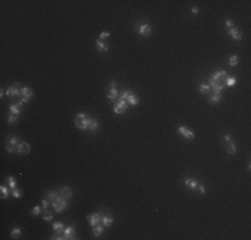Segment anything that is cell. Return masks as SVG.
Masks as SVG:
<instances>
[{"instance_id": "1", "label": "cell", "mask_w": 251, "mask_h": 240, "mask_svg": "<svg viewBox=\"0 0 251 240\" xmlns=\"http://www.w3.org/2000/svg\"><path fill=\"white\" fill-rule=\"evenodd\" d=\"M229 78V73L226 71H216L215 73L210 76L209 85L211 87V92L215 95H222V91L226 87V80Z\"/></svg>"}, {"instance_id": "2", "label": "cell", "mask_w": 251, "mask_h": 240, "mask_svg": "<svg viewBox=\"0 0 251 240\" xmlns=\"http://www.w3.org/2000/svg\"><path fill=\"white\" fill-rule=\"evenodd\" d=\"M67 203H68V200L63 199L62 196L59 195L55 200H52V201H51V205H52V208H53V211H55V212L62 213V212H64V211L67 210Z\"/></svg>"}, {"instance_id": "3", "label": "cell", "mask_w": 251, "mask_h": 240, "mask_svg": "<svg viewBox=\"0 0 251 240\" xmlns=\"http://www.w3.org/2000/svg\"><path fill=\"white\" fill-rule=\"evenodd\" d=\"M88 119L90 116L85 115V113H78L75 116V125L79 128V130H87V125H88Z\"/></svg>"}, {"instance_id": "4", "label": "cell", "mask_w": 251, "mask_h": 240, "mask_svg": "<svg viewBox=\"0 0 251 240\" xmlns=\"http://www.w3.org/2000/svg\"><path fill=\"white\" fill-rule=\"evenodd\" d=\"M33 98V90L31 87H23L22 88V95H20V100L23 103H28L31 101V99Z\"/></svg>"}, {"instance_id": "5", "label": "cell", "mask_w": 251, "mask_h": 240, "mask_svg": "<svg viewBox=\"0 0 251 240\" xmlns=\"http://www.w3.org/2000/svg\"><path fill=\"white\" fill-rule=\"evenodd\" d=\"M22 85L19 83H15L11 87H8L7 90V96H11V98H18V96L22 95Z\"/></svg>"}, {"instance_id": "6", "label": "cell", "mask_w": 251, "mask_h": 240, "mask_svg": "<svg viewBox=\"0 0 251 240\" xmlns=\"http://www.w3.org/2000/svg\"><path fill=\"white\" fill-rule=\"evenodd\" d=\"M223 140H224V144H226L227 153H229V155H235V153H236V147H235V144H234V141L231 140V136L230 135H224Z\"/></svg>"}, {"instance_id": "7", "label": "cell", "mask_w": 251, "mask_h": 240, "mask_svg": "<svg viewBox=\"0 0 251 240\" xmlns=\"http://www.w3.org/2000/svg\"><path fill=\"white\" fill-rule=\"evenodd\" d=\"M127 110H128V103L124 101V100H118V103L114 105V112L118 113V115L124 113Z\"/></svg>"}, {"instance_id": "8", "label": "cell", "mask_w": 251, "mask_h": 240, "mask_svg": "<svg viewBox=\"0 0 251 240\" xmlns=\"http://www.w3.org/2000/svg\"><path fill=\"white\" fill-rule=\"evenodd\" d=\"M19 144V139L16 136H12L10 140L7 141V145H5V150H7L8 153H13L16 152V147Z\"/></svg>"}, {"instance_id": "9", "label": "cell", "mask_w": 251, "mask_h": 240, "mask_svg": "<svg viewBox=\"0 0 251 240\" xmlns=\"http://www.w3.org/2000/svg\"><path fill=\"white\" fill-rule=\"evenodd\" d=\"M16 152L20 153V155H23V156L28 155V153L31 152V145L25 141H20L18 144V147H16Z\"/></svg>"}, {"instance_id": "10", "label": "cell", "mask_w": 251, "mask_h": 240, "mask_svg": "<svg viewBox=\"0 0 251 240\" xmlns=\"http://www.w3.org/2000/svg\"><path fill=\"white\" fill-rule=\"evenodd\" d=\"M102 218H103V216H100V213L95 212V213H91V215H88L87 216V220L90 221V224L92 225V227H95V225H98V224H100V223H102Z\"/></svg>"}, {"instance_id": "11", "label": "cell", "mask_w": 251, "mask_h": 240, "mask_svg": "<svg viewBox=\"0 0 251 240\" xmlns=\"http://www.w3.org/2000/svg\"><path fill=\"white\" fill-rule=\"evenodd\" d=\"M229 35L234 40H242L243 39V33H242V31L239 30L238 27H232V28H230L229 30Z\"/></svg>"}, {"instance_id": "12", "label": "cell", "mask_w": 251, "mask_h": 240, "mask_svg": "<svg viewBox=\"0 0 251 240\" xmlns=\"http://www.w3.org/2000/svg\"><path fill=\"white\" fill-rule=\"evenodd\" d=\"M178 132L180 133V135H183L186 139H190V140H192L194 138H195V135H194V132L191 130H188L187 127H183V125H180V127L178 128Z\"/></svg>"}, {"instance_id": "13", "label": "cell", "mask_w": 251, "mask_h": 240, "mask_svg": "<svg viewBox=\"0 0 251 240\" xmlns=\"http://www.w3.org/2000/svg\"><path fill=\"white\" fill-rule=\"evenodd\" d=\"M59 195H60L63 199L70 200L72 198V190H71L70 187H67V185H64V187H62L60 190H59Z\"/></svg>"}, {"instance_id": "14", "label": "cell", "mask_w": 251, "mask_h": 240, "mask_svg": "<svg viewBox=\"0 0 251 240\" xmlns=\"http://www.w3.org/2000/svg\"><path fill=\"white\" fill-rule=\"evenodd\" d=\"M23 105L24 103L22 100H19V103H13V104L10 105V110H11V113H15V115H20V112L23 111Z\"/></svg>"}, {"instance_id": "15", "label": "cell", "mask_w": 251, "mask_h": 240, "mask_svg": "<svg viewBox=\"0 0 251 240\" xmlns=\"http://www.w3.org/2000/svg\"><path fill=\"white\" fill-rule=\"evenodd\" d=\"M71 239H76L75 238V228H74L72 225L65 228L64 232H63V240H71Z\"/></svg>"}, {"instance_id": "16", "label": "cell", "mask_w": 251, "mask_h": 240, "mask_svg": "<svg viewBox=\"0 0 251 240\" xmlns=\"http://www.w3.org/2000/svg\"><path fill=\"white\" fill-rule=\"evenodd\" d=\"M116 96H118V90H116V83L115 81H111V90H110V93H108L107 98L112 101V100L116 99Z\"/></svg>"}, {"instance_id": "17", "label": "cell", "mask_w": 251, "mask_h": 240, "mask_svg": "<svg viewBox=\"0 0 251 240\" xmlns=\"http://www.w3.org/2000/svg\"><path fill=\"white\" fill-rule=\"evenodd\" d=\"M184 185H186L188 190H196L199 183H198V180H195V179H186L184 180Z\"/></svg>"}, {"instance_id": "18", "label": "cell", "mask_w": 251, "mask_h": 240, "mask_svg": "<svg viewBox=\"0 0 251 240\" xmlns=\"http://www.w3.org/2000/svg\"><path fill=\"white\" fill-rule=\"evenodd\" d=\"M139 33L142 36H150L151 35V25L150 24H142L139 27Z\"/></svg>"}, {"instance_id": "19", "label": "cell", "mask_w": 251, "mask_h": 240, "mask_svg": "<svg viewBox=\"0 0 251 240\" xmlns=\"http://www.w3.org/2000/svg\"><path fill=\"white\" fill-rule=\"evenodd\" d=\"M98 127H99V121L96 119H94V118H90L88 119V125H87V130L88 131H96L98 130Z\"/></svg>"}, {"instance_id": "20", "label": "cell", "mask_w": 251, "mask_h": 240, "mask_svg": "<svg viewBox=\"0 0 251 240\" xmlns=\"http://www.w3.org/2000/svg\"><path fill=\"white\" fill-rule=\"evenodd\" d=\"M95 44H96V50H98L99 52H105V51H108V44H105V43L102 41L100 39L96 40Z\"/></svg>"}, {"instance_id": "21", "label": "cell", "mask_w": 251, "mask_h": 240, "mask_svg": "<svg viewBox=\"0 0 251 240\" xmlns=\"http://www.w3.org/2000/svg\"><path fill=\"white\" fill-rule=\"evenodd\" d=\"M127 103L130 105H136L139 103V98L136 95H134L132 92L130 93V95H128V98H127Z\"/></svg>"}, {"instance_id": "22", "label": "cell", "mask_w": 251, "mask_h": 240, "mask_svg": "<svg viewBox=\"0 0 251 240\" xmlns=\"http://www.w3.org/2000/svg\"><path fill=\"white\" fill-rule=\"evenodd\" d=\"M92 228H94V236H95V238L100 236V233L104 231V225L103 224H98V225H95V227H92Z\"/></svg>"}, {"instance_id": "23", "label": "cell", "mask_w": 251, "mask_h": 240, "mask_svg": "<svg viewBox=\"0 0 251 240\" xmlns=\"http://www.w3.org/2000/svg\"><path fill=\"white\" fill-rule=\"evenodd\" d=\"M198 90H199V92L203 93V95H207V93L211 92V87H210L209 84H201Z\"/></svg>"}, {"instance_id": "24", "label": "cell", "mask_w": 251, "mask_h": 240, "mask_svg": "<svg viewBox=\"0 0 251 240\" xmlns=\"http://www.w3.org/2000/svg\"><path fill=\"white\" fill-rule=\"evenodd\" d=\"M221 100H222V95H215V93H212L209 98V103L210 104H216V103H219Z\"/></svg>"}, {"instance_id": "25", "label": "cell", "mask_w": 251, "mask_h": 240, "mask_svg": "<svg viewBox=\"0 0 251 240\" xmlns=\"http://www.w3.org/2000/svg\"><path fill=\"white\" fill-rule=\"evenodd\" d=\"M42 216L45 221H51V220H52V213H51V211H48L47 208L42 211Z\"/></svg>"}, {"instance_id": "26", "label": "cell", "mask_w": 251, "mask_h": 240, "mask_svg": "<svg viewBox=\"0 0 251 240\" xmlns=\"http://www.w3.org/2000/svg\"><path fill=\"white\" fill-rule=\"evenodd\" d=\"M102 223H103L104 227H110V225L114 223V219L110 218V216H103V218H102Z\"/></svg>"}, {"instance_id": "27", "label": "cell", "mask_w": 251, "mask_h": 240, "mask_svg": "<svg viewBox=\"0 0 251 240\" xmlns=\"http://www.w3.org/2000/svg\"><path fill=\"white\" fill-rule=\"evenodd\" d=\"M18 119H19V115H15V113H10V116H8L7 121H8V124H15V123L18 121Z\"/></svg>"}, {"instance_id": "28", "label": "cell", "mask_w": 251, "mask_h": 240, "mask_svg": "<svg viewBox=\"0 0 251 240\" xmlns=\"http://www.w3.org/2000/svg\"><path fill=\"white\" fill-rule=\"evenodd\" d=\"M20 233H22V230L19 227H16V228H13L12 232H11V238H12V239H18L19 236H20Z\"/></svg>"}, {"instance_id": "29", "label": "cell", "mask_w": 251, "mask_h": 240, "mask_svg": "<svg viewBox=\"0 0 251 240\" xmlns=\"http://www.w3.org/2000/svg\"><path fill=\"white\" fill-rule=\"evenodd\" d=\"M0 191H1V199H7L8 196H10V191H8V188L5 187V185H1Z\"/></svg>"}, {"instance_id": "30", "label": "cell", "mask_w": 251, "mask_h": 240, "mask_svg": "<svg viewBox=\"0 0 251 240\" xmlns=\"http://www.w3.org/2000/svg\"><path fill=\"white\" fill-rule=\"evenodd\" d=\"M235 83H236V79H235V76H229L226 80V87H234L235 85Z\"/></svg>"}, {"instance_id": "31", "label": "cell", "mask_w": 251, "mask_h": 240, "mask_svg": "<svg viewBox=\"0 0 251 240\" xmlns=\"http://www.w3.org/2000/svg\"><path fill=\"white\" fill-rule=\"evenodd\" d=\"M7 181H8V185H10V188H12V190H15L16 188V180L13 176H10V178H7Z\"/></svg>"}, {"instance_id": "32", "label": "cell", "mask_w": 251, "mask_h": 240, "mask_svg": "<svg viewBox=\"0 0 251 240\" xmlns=\"http://www.w3.org/2000/svg\"><path fill=\"white\" fill-rule=\"evenodd\" d=\"M47 195H48V199H50L51 201H52V200H55V199L59 196V191H50V192H48Z\"/></svg>"}, {"instance_id": "33", "label": "cell", "mask_w": 251, "mask_h": 240, "mask_svg": "<svg viewBox=\"0 0 251 240\" xmlns=\"http://www.w3.org/2000/svg\"><path fill=\"white\" fill-rule=\"evenodd\" d=\"M229 63H230L231 67H235V65H238V63H239L238 56H236V55H232V56L230 58V61H229Z\"/></svg>"}, {"instance_id": "34", "label": "cell", "mask_w": 251, "mask_h": 240, "mask_svg": "<svg viewBox=\"0 0 251 240\" xmlns=\"http://www.w3.org/2000/svg\"><path fill=\"white\" fill-rule=\"evenodd\" d=\"M42 211L43 210L40 208V205H35V207L32 208V211H31V215H32V216H38L39 213L42 212Z\"/></svg>"}, {"instance_id": "35", "label": "cell", "mask_w": 251, "mask_h": 240, "mask_svg": "<svg viewBox=\"0 0 251 240\" xmlns=\"http://www.w3.org/2000/svg\"><path fill=\"white\" fill-rule=\"evenodd\" d=\"M12 195H13V198H15V199H22L23 198V192L20 190H16V188H15V190H12Z\"/></svg>"}, {"instance_id": "36", "label": "cell", "mask_w": 251, "mask_h": 240, "mask_svg": "<svg viewBox=\"0 0 251 240\" xmlns=\"http://www.w3.org/2000/svg\"><path fill=\"white\" fill-rule=\"evenodd\" d=\"M53 231H60V230H64V224L60 221H58V223H53Z\"/></svg>"}, {"instance_id": "37", "label": "cell", "mask_w": 251, "mask_h": 240, "mask_svg": "<svg viewBox=\"0 0 251 240\" xmlns=\"http://www.w3.org/2000/svg\"><path fill=\"white\" fill-rule=\"evenodd\" d=\"M130 93H131V91H123V92L120 93V96H119V100H124V101H127V98H128Z\"/></svg>"}, {"instance_id": "38", "label": "cell", "mask_w": 251, "mask_h": 240, "mask_svg": "<svg viewBox=\"0 0 251 240\" xmlns=\"http://www.w3.org/2000/svg\"><path fill=\"white\" fill-rule=\"evenodd\" d=\"M226 27L229 28V30H230V28H232V27H234V21H232L231 19H227V20H226Z\"/></svg>"}, {"instance_id": "39", "label": "cell", "mask_w": 251, "mask_h": 240, "mask_svg": "<svg viewBox=\"0 0 251 240\" xmlns=\"http://www.w3.org/2000/svg\"><path fill=\"white\" fill-rule=\"evenodd\" d=\"M48 205H50V201L44 199V200H43V201H42V208H43V210H45V208H47Z\"/></svg>"}, {"instance_id": "40", "label": "cell", "mask_w": 251, "mask_h": 240, "mask_svg": "<svg viewBox=\"0 0 251 240\" xmlns=\"http://www.w3.org/2000/svg\"><path fill=\"white\" fill-rule=\"evenodd\" d=\"M196 190H198L199 192L202 193V195H203V193L206 192V188H204V187H203V185H202V184H199V185H198V188H196Z\"/></svg>"}, {"instance_id": "41", "label": "cell", "mask_w": 251, "mask_h": 240, "mask_svg": "<svg viewBox=\"0 0 251 240\" xmlns=\"http://www.w3.org/2000/svg\"><path fill=\"white\" fill-rule=\"evenodd\" d=\"M110 35H111L110 32H102V33H100V38H99V39H100V40H103V39H105V38H108Z\"/></svg>"}, {"instance_id": "42", "label": "cell", "mask_w": 251, "mask_h": 240, "mask_svg": "<svg viewBox=\"0 0 251 240\" xmlns=\"http://www.w3.org/2000/svg\"><path fill=\"white\" fill-rule=\"evenodd\" d=\"M191 12H192L194 15H196V13L199 12V8H198V7H192V10H191Z\"/></svg>"}]
</instances>
